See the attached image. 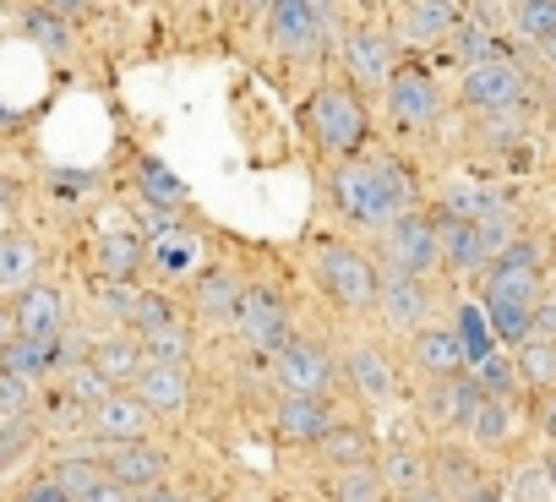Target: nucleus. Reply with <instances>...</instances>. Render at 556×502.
I'll use <instances>...</instances> for the list:
<instances>
[{
    "label": "nucleus",
    "instance_id": "obj_46",
    "mask_svg": "<svg viewBox=\"0 0 556 502\" xmlns=\"http://www.w3.org/2000/svg\"><path fill=\"white\" fill-rule=\"evenodd\" d=\"M437 464H442V480L453 486V502H458L469 486H480V469H475V459H469L464 448H442V459H437Z\"/></svg>",
    "mask_w": 556,
    "mask_h": 502
},
{
    "label": "nucleus",
    "instance_id": "obj_20",
    "mask_svg": "<svg viewBox=\"0 0 556 502\" xmlns=\"http://www.w3.org/2000/svg\"><path fill=\"white\" fill-rule=\"evenodd\" d=\"M431 224H437V240H442V268H447V274L464 279V274H485V268H491L475 224H458V218H447V213H431Z\"/></svg>",
    "mask_w": 556,
    "mask_h": 502
},
{
    "label": "nucleus",
    "instance_id": "obj_15",
    "mask_svg": "<svg viewBox=\"0 0 556 502\" xmlns=\"http://www.w3.org/2000/svg\"><path fill=\"white\" fill-rule=\"evenodd\" d=\"M12 323H17V339H39V344H55L66 334V296L61 285H34L12 301Z\"/></svg>",
    "mask_w": 556,
    "mask_h": 502
},
{
    "label": "nucleus",
    "instance_id": "obj_25",
    "mask_svg": "<svg viewBox=\"0 0 556 502\" xmlns=\"http://www.w3.org/2000/svg\"><path fill=\"white\" fill-rule=\"evenodd\" d=\"M382 486L388 491H399V497H409V491H420V486H431V459L420 453V448H409V442H388L382 448Z\"/></svg>",
    "mask_w": 556,
    "mask_h": 502
},
{
    "label": "nucleus",
    "instance_id": "obj_29",
    "mask_svg": "<svg viewBox=\"0 0 556 502\" xmlns=\"http://www.w3.org/2000/svg\"><path fill=\"white\" fill-rule=\"evenodd\" d=\"M0 377H23V382L55 377V344H39V339H12L7 350H0Z\"/></svg>",
    "mask_w": 556,
    "mask_h": 502
},
{
    "label": "nucleus",
    "instance_id": "obj_14",
    "mask_svg": "<svg viewBox=\"0 0 556 502\" xmlns=\"http://www.w3.org/2000/svg\"><path fill=\"white\" fill-rule=\"evenodd\" d=\"M485 393L475 377H447V382H431L426 399H420V415L437 426V431H469L475 415H480Z\"/></svg>",
    "mask_w": 556,
    "mask_h": 502
},
{
    "label": "nucleus",
    "instance_id": "obj_17",
    "mask_svg": "<svg viewBox=\"0 0 556 502\" xmlns=\"http://www.w3.org/2000/svg\"><path fill=\"white\" fill-rule=\"evenodd\" d=\"M344 377L355 382V393L366 404H388L399 393V366H393V355L382 344H355L350 361H344Z\"/></svg>",
    "mask_w": 556,
    "mask_h": 502
},
{
    "label": "nucleus",
    "instance_id": "obj_26",
    "mask_svg": "<svg viewBox=\"0 0 556 502\" xmlns=\"http://www.w3.org/2000/svg\"><path fill=\"white\" fill-rule=\"evenodd\" d=\"M399 23H404V39L409 45H437V39H453L458 7H447V0H415V7L399 12Z\"/></svg>",
    "mask_w": 556,
    "mask_h": 502
},
{
    "label": "nucleus",
    "instance_id": "obj_12",
    "mask_svg": "<svg viewBox=\"0 0 556 502\" xmlns=\"http://www.w3.org/2000/svg\"><path fill=\"white\" fill-rule=\"evenodd\" d=\"M99 464L115 486H126L131 497L164 486V469H169V453L148 437V442H121V448H99Z\"/></svg>",
    "mask_w": 556,
    "mask_h": 502
},
{
    "label": "nucleus",
    "instance_id": "obj_36",
    "mask_svg": "<svg viewBox=\"0 0 556 502\" xmlns=\"http://www.w3.org/2000/svg\"><path fill=\"white\" fill-rule=\"evenodd\" d=\"M50 480H55V486L77 502L83 491H93V486L104 480V464H99V453H66V459H55Z\"/></svg>",
    "mask_w": 556,
    "mask_h": 502
},
{
    "label": "nucleus",
    "instance_id": "obj_62",
    "mask_svg": "<svg viewBox=\"0 0 556 502\" xmlns=\"http://www.w3.org/2000/svg\"><path fill=\"white\" fill-rule=\"evenodd\" d=\"M545 99H551V110H556V72L545 77Z\"/></svg>",
    "mask_w": 556,
    "mask_h": 502
},
{
    "label": "nucleus",
    "instance_id": "obj_31",
    "mask_svg": "<svg viewBox=\"0 0 556 502\" xmlns=\"http://www.w3.org/2000/svg\"><path fill=\"white\" fill-rule=\"evenodd\" d=\"M485 317H491V339H496V344H513V350L529 344V317H534V306H518V301L485 290Z\"/></svg>",
    "mask_w": 556,
    "mask_h": 502
},
{
    "label": "nucleus",
    "instance_id": "obj_27",
    "mask_svg": "<svg viewBox=\"0 0 556 502\" xmlns=\"http://www.w3.org/2000/svg\"><path fill=\"white\" fill-rule=\"evenodd\" d=\"M137 186H142V202L153 208V213H186V186H180V175H169L159 159H137Z\"/></svg>",
    "mask_w": 556,
    "mask_h": 502
},
{
    "label": "nucleus",
    "instance_id": "obj_63",
    "mask_svg": "<svg viewBox=\"0 0 556 502\" xmlns=\"http://www.w3.org/2000/svg\"><path fill=\"white\" fill-rule=\"evenodd\" d=\"M545 480H551V491H556V453L545 459Z\"/></svg>",
    "mask_w": 556,
    "mask_h": 502
},
{
    "label": "nucleus",
    "instance_id": "obj_47",
    "mask_svg": "<svg viewBox=\"0 0 556 502\" xmlns=\"http://www.w3.org/2000/svg\"><path fill=\"white\" fill-rule=\"evenodd\" d=\"M23 415H34V382L0 377V421H23Z\"/></svg>",
    "mask_w": 556,
    "mask_h": 502
},
{
    "label": "nucleus",
    "instance_id": "obj_33",
    "mask_svg": "<svg viewBox=\"0 0 556 502\" xmlns=\"http://www.w3.org/2000/svg\"><path fill=\"white\" fill-rule=\"evenodd\" d=\"M240 290H245V285H235V274L213 268V274H202V279H197V312H202V317H213V323H235Z\"/></svg>",
    "mask_w": 556,
    "mask_h": 502
},
{
    "label": "nucleus",
    "instance_id": "obj_59",
    "mask_svg": "<svg viewBox=\"0 0 556 502\" xmlns=\"http://www.w3.org/2000/svg\"><path fill=\"white\" fill-rule=\"evenodd\" d=\"M545 437H551V442H556V399H551V404H545Z\"/></svg>",
    "mask_w": 556,
    "mask_h": 502
},
{
    "label": "nucleus",
    "instance_id": "obj_30",
    "mask_svg": "<svg viewBox=\"0 0 556 502\" xmlns=\"http://www.w3.org/2000/svg\"><path fill=\"white\" fill-rule=\"evenodd\" d=\"M393 491L382 486V475L366 464V469H333L323 480V502H388Z\"/></svg>",
    "mask_w": 556,
    "mask_h": 502
},
{
    "label": "nucleus",
    "instance_id": "obj_2",
    "mask_svg": "<svg viewBox=\"0 0 556 502\" xmlns=\"http://www.w3.org/2000/svg\"><path fill=\"white\" fill-rule=\"evenodd\" d=\"M306 121H312L317 148H323V153H339V159L361 153L366 137H371V115H366L361 93L344 88V83H328V88L306 104Z\"/></svg>",
    "mask_w": 556,
    "mask_h": 502
},
{
    "label": "nucleus",
    "instance_id": "obj_10",
    "mask_svg": "<svg viewBox=\"0 0 556 502\" xmlns=\"http://www.w3.org/2000/svg\"><path fill=\"white\" fill-rule=\"evenodd\" d=\"M344 66H350V77H355L361 88H382V83H393V72L404 66V61H399V39H393L388 28H377V23H361V28L344 34Z\"/></svg>",
    "mask_w": 556,
    "mask_h": 502
},
{
    "label": "nucleus",
    "instance_id": "obj_11",
    "mask_svg": "<svg viewBox=\"0 0 556 502\" xmlns=\"http://www.w3.org/2000/svg\"><path fill=\"white\" fill-rule=\"evenodd\" d=\"M431 285L426 279H409V274H399V268H382L377 274V306H382V317L393 323V328H404L409 339L420 334V328H431Z\"/></svg>",
    "mask_w": 556,
    "mask_h": 502
},
{
    "label": "nucleus",
    "instance_id": "obj_16",
    "mask_svg": "<svg viewBox=\"0 0 556 502\" xmlns=\"http://www.w3.org/2000/svg\"><path fill=\"white\" fill-rule=\"evenodd\" d=\"M339 421L344 415L328 399H278V410H273V431L285 442H306V448H317Z\"/></svg>",
    "mask_w": 556,
    "mask_h": 502
},
{
    "label": "nucleus",
    "instance_id": "obj_22",
    "mask_svg": "<svg viewBox=\"0 0 556 502\" xmlns=\"http://www.w3.org/2000/svg\"><path fill=\"white\" fill-rule=\"evenodd\" d=\"M39 263H45V251L34 235H7L0 240V296H23L39 285Z\"/></svg>",
    "mask_w": 556,
    "mask_h": 502
},
{
    "label": "nucleus",
    "instance_id": "obj_56",
    "mask_svg": "<svg viewBox=\"0 0 556 502\" xmlns=\"http://www.w3.org/2000/svg\"><path fill=\"white\" fill-rule=\"evenodd\" d=\"M17 339V323H12V306H0V350Z\"/></svg>",
    "mask_w": 556,
    "mask_h": 502
},
{
    "label": "nucleus",
    "instance_id": "obj_3",
    "mask_svg": "<svg viewBox=\"0 0 556 502\" xmlns=\"http://www.w3.org/2000/svg\"><path fill=\"white\" fill-rule=\"evenodd\" d=\"M256 355H285L295 344V317L285 306V296L267 290V285H245L240 290V306H235V323H229Z\"/></svg>",
    "mask_w": 556,
    "mask_h": 502
},
{
    "label": "nucleus",
    "instance_id": "obj_28",
    "mask_svg": "<svg viewBox=\"0 0 556 502\" xmlns=\"http://www.w3.org/2000/svg\"><path fill=\"white\" fill-rule=\"evenodd\" d=\"M453 50H458L464 72H469V66H485V61H513V50L496 39V28H485V23H475V17H458Z\"/></svg>",
    "mask_w": 556,
    "mask_h": 502
},
{
    "label": "nucleus",
    "instance_id": "obj_5",
    "mask_svg": "<svg viewBox=\"0 0 556 502\" xmlns=\"http://www.w3.org/2000/svg\"><path fill=\"white\" fill-rule=\"evenodd\" d=\"M317 279L328 290V301H339L344 312H371L377 306V268L361 258L355 246H323L317 251Z\"/></svg>",
    "mask_w": 556,
    "mask_h": 502
},
{
    "label": "nucleus",
    "instance_id": "obj_48",
    "mask_svg": "<svg viewBox=\"0 0 556 502\" xmlns=\"http://www.w3.org/2000/svg\"><path fill=\"white\" fill-rule=\"evenodd\" d=\"M45 415H50L55 431H88V421H93V415H88L77 399H66V393H55V399L45 404Z\"/></svg>",
    "mask_w": 556,
    "mask_h": 502
},
{
    "label": "nucleus",
    "instance_id": "obj_45",
    "mask_svg": "<svg viewBox=\"0 0 556 502\" xmlns=\"http://www.w3.org/2000/svg\"><path fill=\"white\" fill-rule=\"evenodd\" d=\"M137 301H142V290H137V285H115V279H104V285L93 290V306H99L110 323H131Z\"/></svg>",
    "mask_w": 556,
    "mask_h": 502
},
{
    "label": "nucleus",
    "instance_id": "obj_37",
    "mask_svg": "<svg viewBox=\"0 0 556 502\" xmlns=\"http://www.w3.org/2000/svg\"><path fill=\"white\" fill-rule=\"evenodd\" d=\"M507 23H513L518 39L545 45L556 34V0H518V7H507Z\"/></svg>",
    "mask_w": 556,
    "mask_h": 502
},
{
    "label": "nucleus",
    "instance_id": "obj_41",
    "mask_svg": "<svg viewBox=\"0 0 556 502\" xmlns=\"http://www.w3.org/2000/svg\"><path fill=\"white\" fill-rule=\"evenodd\" d=\"M475 382H480L485 399H507V404H513V399H518V366H513V355L496 350L485 366H475Z\"/></svg>",
    "mask_w": 556,
    "mask_h": 502
},
{
    "label": "nucleus",
    "instance_id": "obj_7",
    "mask_svg": "<svg viewBox=\"0 0 556 502\" xmlns=\"http://www.w3.org/2000/svg\"><path fill=\"white\" fill-rule=\"evenodd\" d=\"M388 115H393V126H404V131H431V126L442 121L437 77H431L426 66L404 61V66L393 72V83H388Z\"/></svg>",
    "mask_w": 556,
    "mask_h": 502
},
{
    "label": "nucleus",
    "instance_id": "obj_44",
    "mask_svg": "<svg viewBox=\"0 0 556 502\" xmlns=\"http://www.w3.org/2000/svg\"><path fill=\"white\" fill-rule=\"evenodd\" d=\"M34 442H39V421H34V415H23V421H0V475H7Z\"/></svg>",
    "mask_w": 556,
    "mask_h": 502
},
{
    "label": "nucleus",
    "instance_id": "obj_19",
    "mask_svg": "<svg viewBox=\"0 0 556 502\" xmlns=\"http://www.w3.org/2000/svg\"><path fill=\"white\" fill-rule=\"evenodd\" d=\"M409 361H415V372H426L431 382H447V377H464L469 366H464V350H458V339H453V328H420L415 339H409Z\"/></svg>",
    "mask_w": 556,
    "mask_h": 502
},
{
    "label": "nucleus",
    "instance_id": "obj_43",
    "mask_svg": "<svg viewBox=\"0 0 556 502\" xmlns=\"http://www.w3.org/2000/svg\"><path fill=\"white\" fill-rule=\"evenodd\" d=\"M61 393H66V399H77V404L93 415V410H99V404H104L115 388H110V382H104L93 366H77V372H66V377H61Z\"/></svg>",
    "mask_w": 556,
    "mask_h": 502
},
{
    "label": "nucleus",
    "instance_id": "obj_42",
    "mask_svg": "<svg viewBox=\"0 0 556 502\" xmlns=\"http://www.w3.org/2000/svg\"><path fill=\"white\" fill-rule=\"evenodd\" d=\"M513 366L529 388H556V344H523L513 355Z\"/></svg>",
    "mask_w": 556,
    "mask_h": 502
},
{
    "label": "nucleus",
    "instance_id": "obj_23",
    "mask_svg": "<svg viewBox=\"0 0 556 502\" xmlns=\"http://www.w3.org/2000/svg\"><path fill=\"white\" fill-rule=\"evenodd\" d=\"M328 469H366L371 464V453H377V437L361 426V421H339L317 448H312Z\"/></svg>",
    "mask_w": 556,
    "mask_h": 502
},
{
    "label": "nucleus",
    "instance_id": "obj_21",
    "mask_svg": "<svg viewBox=\"0 0 556 502\" xmlns=\"http://www.w3.org/2000/svg\"><path fill=\"white\" fill-rule=\"evenodd\" d=\"M131 393L153 410V421L159 415H180L191 404V377H186V366H142V377L131 382Z\"/></svg>",
    "mask_w": 556,
    "mask_h": 502
},
{
    "label": "nucleus",
    "instance_id": "obj_6",
    "mask_svg": "<svg viewBox=\"0 0 556 502\" xmlns=\"http://www.w3.org/2000/svg\"><path fill=\"white\" fill-rule=\"evenodd\" d=\"M262 17H267L273 45L285 50V55H301V61L317 55V50L328 45L333 23H339L333 7H312V0H278V7H267Z\"/></svg>",
    "mask_w": 556,
    "mask_h": 502
},
{
    "label": "nucleus",
    "instance_id": "obj_8",
    "mask_svg": "<svg viewBox=\"0 0 556 502\" xmlns=\"http://www.w3.org/2000/svg\"><path fill=\"white\" fill-rule=\"evenodd\" d=\"M273 377H278V393L285 399H328V388L339 382V366L312 339H295L285 355L273 361Z\"/></svg>",
    "mask_w": 556,
    "mask_h": 502
},
{
    "label": "nucleus",
    "instance_id": "obj_61",
    "mask_svg": "<svg viewBox=\"0 0 556 502\" xmlns=\"http://www.w3.org/2000/svg\"><path fill=\"white\" fill-rule=\"evenodd\" d=\"M12 235V208H0V240Z\"/></svg>",
    "mask_w": 556,
    "mask_h": 502
},
{
    "label": "nucleus",
    "instance_id": "obj_53",
    "mask_svg": "<svg viewBox=\"0 0 556 502\" xmlns=\"http://www.w3.org/2000/svg\"><path fill=\"white\" fill-rule=\"evenodd\" d=\"M458 502H502V486H496V480H480V486H469Z\"/></svg>",
    "mask_w": 556,
    "mask_h": 502
},
{
    "label": "nucleus",
    "instance_id": "obj_50",
    "mask_svg": "<svg viewBox=\"0 0 556 502\" xmlns=\"http://www.w3.org/2000/svg\"><path fill=\"white\" fill-rule=\"evenodd\" d=\"M529 344H556V296H545L529 317Z\"/></svg>",
    "mask_w": 556,
    "mask_h": 502
},
{
    "label": "nucleus",
    "instance_id": "obj_18",
    "mask_svg": "<svg viewBox=\"0 0 556 502\" xmlns=\"http://www.w3.org/2000/svg\"><path fill=\"white\" fill-rule=\"evenodd\" d=\"M88 366L121 393V388H131L137 377H142V366H148V355H142V339L137 334H110V339H93V355H88Z\"/></svg>",
    "mask_w": 556,
    "mask_h": 502
},
{
    "label": "nucleus",
    "instance_id": "obj_52",
    "mask_svg": "<svg viewBox=\"0 0 556 502\" xmlns=\"http://www.w3.org/2000/svg\"><path fill=\"white\" fill-rule=\"evenodd\" d=\"M17 502H72V497H66V491H61V486H55V480L45 475V480H34V486H28V491H23Z\"/></svg>",
    "mask_w": 556,
    "mask_h": 502
},
{
    "label": "nucleus",
    "instance_id": "obj_35",
    "mask_svg": "<svg viewBox=\"0 0 556 502\" xmlns=\"http://www.w3.org/2000/svg\"><path fill=\"white\" fill-rule=\"evenodd\" d=\"M23 34H28L45 55H66V50H72V28H66V17H61L55 7H34V12H23Z\"/></svg>",
    "mask_w": 556,
    "mask_h": 502
},
{
    "label": "nucleus",
    "instance_id": "obj_57",
    "mask_svg": "<svg viewBox=\"0 0 556 502\" xmlns=\"http://www.w3.org/2000/svg\"><path fill=\"white\" fill-rule=\"evenodd\" d=\"M0 208L17 213V180H7V175H0Z\"/></svg>",
    "mask_w": 556,
    "mask_h": 502
},
{
    "label": "nucleus",
    "instance_id": "obj_49",
    "mask_svg": "<svg viewBox=\"0 0 556 502\" xmlns=\"http://www.w3.org/2000/svg\"><path fill=\"white\" fill-rule=\"evenodd\" d=\"M93 170H50V191H55V202H77L83 191H93Z\"/></svg>",
    "mask_w": 556,
    "mask_h": 502
},
{
    "label": "nucleus",
    "instance_id": "obj_32",
    "mask_svg": "<svg viewBox=\"0 0 556 502\" xmlns=\"http://www.w3.org/2000/svg\"><path fill=\"white\" fill-rule=\"evenodd\" d=\"M453 339L464 350V366H485L496 355V339H491V323H485L480 306H458L453 312Z\"/></svg>",
    "mask_w": 556,
    "mask_h": 502
},
{
    "label": "nucleus",
    "instance_id": "obj_51",
    "mask_svg": "<svg viewBox=\"0 0 556 502\" xmlns=\"http://www.w3.org/2000/svg\"><path fill=\"white\" fill-rule=\"evenodd\" d=\"M77 502H137V497H131V491H126V486H115V480H110V475H104V480H99V486H93V491H83V497H77Z\"/></svg>",
    "mask_w": 556,
    "mask_h": 502
},
{
    "label": "nucleus",
    "instance_id": "obj_4",
    "mask_svg": "<svg viewBox=\"0 0 556 502\" xmlns=\"http://www.w3.org/2000/svg\"><path fill=\"white\" fill-rule=\"evenodd\" d=\"M382 268H399L409 279H431L442 268V240H437V224L431 213H404L393 229H382Z\"/></svg>",
    "mask_w": 556,
    "mask_h": 502
},
{
    "label": "nucleus",
    "instance_id": "obj_40",
    "mask_svg": "<svg viewBox=\"0 0 556 502\" xmlns=\"http://www.w3.org/2000/svg\"><path fill=\"white\" fill-rule=\"evenodd\" d=\"M142 355H148V366H186L191 361V334L180 323L164 328V334H148L142 339Z\"/></svg>",
    "mask_w": 556,
    "mask_h": 502
},
{
    "label": "nucleus",
    "instance_id": "obj_13",
    "mask_svg": "<svg viewBox=\"0 0 556 502\" xmlns=\"http://www.w3.org/2000/svg\"><path fill=\"white\" fill-rule=\"evenodd\" d=\"M148 431H153V410L131 393V388H121V393H110L99 410H93V421H88V437L99 442V448H121V442H148Z\"/></svg>",
    "mask_w": 556,
    "mask_h": 502
},
{
    "label": "nucleus",
    "instance_id": "obj_1",
    "mask_svg": "<svg viewBox=\"0 0 556 502\" xmlns=\"http://www.w3.org/2000/svg\"><path fill=\"white\" fill-rule=\"evenodd\" d=\"M328 191H333V208H339V218H350V224H361V229H393L404 213H415V180H409V170L399 164V159H366V164H339L333 170V180H328Z\"/></svg>",
    "mask_w": 556,
    "mask_h": 502
},
{
    "label": "nucleus",
    "instance_id": "obj_39",
    "mask_svg": "<svg viewBox=\"0 0 556 502\" xmlns=\"http://www.w3.org/2000/svg\"><path fill=\"white\" fill-rule=\"evenodd\" d=\"M126 328H131L137 339L175 328V301H169L164 290H142V301H137V312H131V323H126Z\"/></svg>",
    "mask_w": 556,
    "mask_h": 502
},
{
    "label": "nucleus",
    "instance_id": "obj_60",
    "mask_svg": "<svg viewBox=\"0 0 556 502\" xmlns=\"http://www.w3.org/2000/svg\"><path fill=\"white\" fill-rule=\"evenodd\" d=\"M12 126H23V115L17 110H0V131H12Z\"/></svg>",
    "mask_w": 556,
    "mask_h": 502
},
{
    "label": "nucleus",
    "instance_id": "obj_9",
    "mask_svg": "<svg viewBox=\"0 0 556 502\" xmlns=\"http://www.w3.org/2000/svg\"><path fill=\"white\" fill-rule=\"evenodd\" d=\"M529 99V72L523 61H485V66H469L464 72V104L485 110V115H502V110H518Z\"/></svg>",
    "mask_w": 556,
    "mask_h": 502
},
{
    "label": "nucleus",
    "instance_id": "obj_38",
    "mask_svg": "<svg viewBox=\"0 0 556 502\" xmlns=\"http://www.w3.org/2000/svg\"><path fill=\"white\" fill-rule=\"evenodd\" d=\"M513 426H518V410H513L507 399H485L480 415H475V426H469V437H475L480 448H502V442L513 437Z\"/></svg>",
    "mask_w": 556,
    "mask_h": 502
},
{
    "label": "nucleus",
    "instance_id": "obj_58",
    "mask_svg": "<svg viewBox=\"0 0 556 502\" xmlns=\"http://www.w3.org/2000/svg\"><path fill=\"white\" fill-rule=\"evenodd\" d=\"M540 61H545V72H556V34L540 45Z\"/></svg>",
    "mask_w": 556,
    "mask_h": 502
},
{
    "label": "nucleus",
    "instance_id": "obj_24",
    "mask_svg": "<svg viewBox=\"0 0 556 502\" xmlns=\"http://www.w3.org/2000/svg\"><path fill=\"white\" fill-rule=\"evenodd\" d=\"M142 263H148V240H142L137 229H110V235L99 240V274H104V279L137 285Z\"/></svg>",
    "mask_w": 556,
    "mask_h": 502
},
{
    "label": "nucleus",
    "instance_id": "obj_55",
    "mask_svg": "<svg viewBox=\"0 0 556 502\" xmlns=\"http://www.w3.org/2000/svg\"><path fill=\"white\" fill-rule=\"evenodd\" d=\"M137 502H186V497H180L175 486H153V491H142Z\"/></svg>",
    "mask_w": 556,
    "mask_h": 502
},
{
    "label": "nucleus",
    "instance_id": "obj_34",
    "mask_svg": "<svg viewBox=\"0 0 556 502\" xmlns=\"http://www.w3.org/2000/svg\"><path fill=\"white\" fill-rule=\"evenodd\" d=\"M148 258L159 263V274H164V279H180V274H191V268H197V240H191L186 229H169V235L148 240Z\"/></svg>",
    "mask_w": 556,
    "mask_h": 502
},
{
    "label": "nucleus",
    "instance_id": "obj_54",
    "mask_svg": "<svg viewBox=\"0 0 556 502\" xmlns=\"http://www.w3.org/2000/svg\"><path fill=\"white\" fill-rule=\"evenodd\" d=\"M399 502H453V497L431 480V486H420V491H409V497H399Z\"/></svg>",
    "mask_w": 556,
    "mask_h": 502
}]
</instances>
